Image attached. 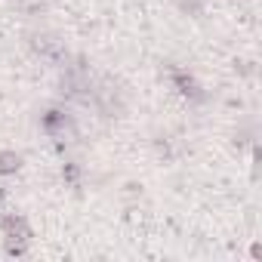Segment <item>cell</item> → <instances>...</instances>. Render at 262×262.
I'll return each mask as SVG.
<instances>
[{
  "instance_id": "1",
  "label": "cell",
  "mask_w": 262,
  "mask_h": 262,
  "mask_svg": "<svg viewBox=\"0 0 262 262\" xmlns=\"http://www.w3.org/2000/svg\"><path fill=\"white\" fill-rule=\"evenodd\" d=\"M34 50L40 56H47L50 62H65V47L53 37H34Z\"/></svg>"
},
{
  "instance_id": "4",
  "label": "cell",
  "mask_w": 262,
  "mask_h": 262,
  "mask_svg": "<svg viewBox=\"0 0 262 262\" xmlns=\"http://www.w3.org/2000/svg\"><path fill=\"white\" fill-rule=\"evenodd\" d=\"M47 4H50V0H22V10H28V13H43Z\"/></svg>"
},
{
  "instance_id": "2",
  "label": "cell",
  "mask_w": 262,
  "mask_h": 262,
  "mask_svg": "<svg viewBox=\"0 0 262 262\" xmlns=\"http://www.w3.org/2000/svg\"><path fill=\"white\" fill-rule=\"evenodd\" d=\"M4 231H7L10 237H16V241H25V237H28V225H25L22 219H7V222H4Z\"/></svg>"
},
{
  "instance_id": "3",
  "label": "cell",
  "mask_w": 262,
  "mask_h": 262,
  "mask_svg": "<svg viewBox=\"0 0 262 262\" xmlns=\"http://www.w3.org/2000/svg\"><path fill=\"white\" fill-rule=\"evenodd\" d=\"M19 167V158L16 155H0V173H10Z\"/></svg>"
}]
</instances>
